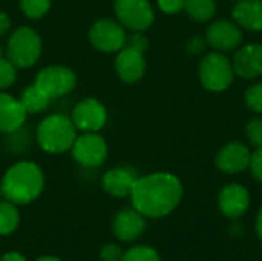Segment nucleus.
<instances>
[{
    "label": "nucleus",
    "mask_w": 262,
    "mask_h": 261,
    "mask_svg": "<svg viewBox=\"0 0 262 261\" xmlns=\"http://www.w3.org/2000/svg\"><path fill=\"white\" fill-rule=\"evenodd\" d=\"M181 182L169 172H157L137 178L130 198L134 208L144 217L161 218L169 215L181 202Z\"/></svg>",
    "instance_id": "obj_1"
},
{
    "label": "nucleus",
    "mask_w": 262,
    "mask_h": 261,
    "mask_svg": "<svg viewBox=\"0 0 262 261\" xmlns=\"http://www.w3.org/2000/svg\"><path fill=\"white\" fill-rule=\"evenodd\" d=\"M43 172L31 162H20L8 169L2 180V194L15 205H26L35 200L43 189Z\"/></svg>",
    "instance_id": "obj_2"
},
{
    "label": "nucleus",
    "mask_w": 262,
    "mask_h": 261,
    "mask_svg": "<svg viewBox=\"0 0 262 261\" xmlns=\"http://www.w3.org/2000/svg\"><path fill=\"white\" fill-rule=\"evenodd\" d=\"M37 138L40 146L51 154H60L72 148L77 135L75 125L71 118L61 114H54L46 117L38 129Z\"/></svg>",
    "instance_id": "obj_3"
},
{
    "label": "nucleus",
    "mask_w": 262,
    "mask_h": 261,
    "mask_svg": "<svg viewBox=\"0 0 262 261\" xmlns=\"http://www.w3.org/2000/svg\"><path fill=\"white\" fill-rule=\"evenodd\" d=\"M235 69L229 57L220 51L209 52L198 66V78L203 88L210 92H223L230 88L235 78Z\"/></svg>",
    "instance_id": "obj_4"
},
{
    "label": "nucleus",
    "mask_w": 262,
    "mask_h": 261,
    "mask_svg": "<svg viewBox=\"0 0 262 261\" xmlns=\"http://www.w3.org/2000/svg\"><path fill=\"white\" fill-rule=\"evenodd\" d=\"M41 54V42L38 34L28 28L21 26L15 29L8 42L6 55L15 65V68L32 66Z\"/></svg>",
    "instance_id": "obj_5"
},
{
    "label": "nucleus",
    "mask_w": 262,
    "mask_h": 261,
    "mask_svg": "<svg viewBox=\"0 0 262 261\" xmlns=\"http://www.w3.org/2000/svg\"><path fill=\"white\" fill-rule=\"evenodd\" d=\"M115 14L123 26L138 32L154 23V9L149 0H117Z\"/></svg>",
    "instance_id": "obj_6"
},
{
    "label": "nucleus",
    "mask_w": 262,
    "mask_h": 261,
    "mask_svg": "<svg viewBox=\"0 0 262 261\" xmlns=\"http://www.w3.org/2000/svg\"><path fill=\"white\" fill-rule=\"evenodd\" d=\"M35 85L49 98H57L72 91L75 86V74L64 66H48L38 72Z\"/></svg>",
    "instance_id": "obj_7"
},
{
    "label": "nucleus",
    "mask_w": 262,
    "mask_h": 261,
    "mask_svg": "<svg viewBox=\"0 0 262 261\" xmlns=\"http://www.w3.org/2000/svg\"><path fill=\"white\" fill-rule=\"evenodd\" d=\"M72 155L80 165L86 168H97L101 166L107 157V145L100 135L89 132L75 138L72 145Z\"/></svg>",
    "instance_id": "obj_8"
},
{
    "label": "nucleus",
    "mask_w": 262,
    "mask_h": 261,
    "mask_svg": "<svg viewBox=\"0 0 262 261\" xmlns=\"http://www.w3.org/2000/svg\"><path fill=\"white\" fill-rule=\"evenodd\" d=\"M89 38L97 49L103 52H115L126 45L127 37L120 23L112 20H98L91 28Z\"/></svg>",
    "instance_id": "obj_9"
},
{
    "label": "nucleus",
    "mask_w": 262,
    "mask_h": 261,
    "mask_svg": "<svg viewBox=\"0 0 262 261\" xmlns=\"http://www.w3.org/2000/svg\"><path fill=\"white\" fill-rule=\"evenodd\" d=\"M206 42L220 52L233 51L243 42V31L232 20H216L207 28Z\"/></svg>",
    "instance_id": "obj_10"
},
{
    "label": "nucleus",
    "mask_w": 262,
    "mask_h": 261,
    "mask_svg": "<svg viewBox=\"0 0 262 261\" xmlns=\"http://www.w3.org/2000/svg\"><path fill=\"white\" fill-rule=\"evenodd\" d=\"M250 158L252 152L244 143L230 142L218 151L215 163L224 174H239L249 169Z\"/></svg>",
    "instance_id": "obj_11"
},
{
    "label": "nucleus",
    "mask_w": 262,
    "mask_h": 261,
    "mask_svg": "<svg viewBox=\"0 0 262 261\" xmlns=\"http://www.w3.org/2000/svg\"><path fill=\"white\" fill-rule=\"evenodd\" d=\"M107 120L106 108L95 98L81 100L72 112L74 125L86 132H95L104 126Z\"/></svg>",
    "instance_id": "obj_12"
},
{
    "label": "nucleus",
    "mask_w": 262,
    "mask_h": 261,
    "mask_svg": "<svg viewBox=\"0 0 262 261\" xmlns=\"http://www.w3.org/2000/svg\"><path fill=\"white\" fill-rule=\"evenodd\" d=\"M250 205L249 191L239 183L226 185L218 195L220 211L229 218H238L246 214Z\"/></svg>",
    "instance_id": "obj_13"
},
{
    "label": "nucleus",
    "mask_w": 262,
    "mask_h": 261,
    "mask_svg": "<svg viewBox=\"0 0 262 261\" xmlns=\"http://www.w3.org/2000/svg\"><path fill=\"white\" fill-rule=\"evenodd\" d=\"M235 74L241 78H256L262 75V45L252 43L239 48L233 57Z\"/></svg>",
    "instance_id": "obj_14"
},
{
    "label": "nucleus",
    "mask_w": 262,
    "mask_h": 261,
    "mask_svg": "<svg viewBox=\"0 0 262 261\" xmlns=\"http://www.w3.org/2000/svg\"><path fill=\"white\" fill-rule=\"evenodd\" d=\"M115 69L123 82L134 83L140 80L146 71V60L143 52L130 46L121 48L115 58Z\"/></svg>",
    "instance_id": "obj_15"
},
{
    "label": "nucleus",
    "mask_w": 262,
    "mask_h": 261,
    "mask_svg": "<svg viewBox=\"0 0 262 261\" xmlns=\"http://www.w3.org/2000/svg\"><path fill=\"white\" fill-rule=\"evenodd\" d=\"M112 228L117 238L121 242H132L144 232L146 220L137 209H124L117 214Z\"/></svg>",
    "instance_id": "obj_16"
},
{
    "label": "nucleus",
    "mask_w": 262,
    "mask_h": 261,
    "mask_svg": "<svg viewBox=\"0 0 262 261\" xmlns=\"http://www.w3.org/2000/svg\"><path fill=\"white\" fill-rule=\"evenodd\" d=\"M232 15L239 28L262 31V0H236Z\"/></svg>",
    "instance_id": "obj_17"
},
{
    "label": "nucleus",
    "mask_w": 262,
    "mask_h": 261,
    "mask_svg": "<svg viewBox=\"0 0 262 261\" xmlns=\"http://www.w3.org/2000/svg\"><path fill=\"white\" fill-rule=\"evenodd\" d=\"M26 118V111L20 100L0 92V132L17 131Z\"/></svg>",
    "instance_id": "obj_18"
},
{
    "label": "nucleus",
    "mask_w": 262,
    "mask_h": 261,
    "mask_svg": "<svg viewBox=\"0 0 262 261\" xmlns=\"http://www.w3.org/2000/svg\"><path fill=\"white\" fill-rule=\"evenodd\" d=\"M137 172L130 168H117L109 171L103 177V186L106 192L114 197H127L132 192V188L137 182Z\"/></svg>",
    "instance_id": "obj_19"
},
{
    "label": "nucleus",
    "mask_w": 262,
    "mask_h": 261,
    "mask_svg": "<svg viewBox=\"0 0 262 261\" xmlns=\"http://www.w3.org/2000/svg\"><path fill=\"white\" fill-rule=\"evenodd\" d=\"M49 97L34 83L31 86H28L23 94H21V98H20V103L21 106L25 108L26 114H35V112H40L43 109H46L48 103H49Z\"/></svg>",
    "instance_id": "obj_20"
},
{
    "label": "nucleus",
    "mask_w": 262,
    "mask_h": 261,
    "mask_svg": "<svg viewBox=\"0 0 262 261\" xmlns=\"http://www.w3.org/2000/svg\"><path fill=\"white\" fill-rule=\"evenodd\" d=\"M183 9L187 15L196 22H207L216 12V2L215 0H184Z\"/></svg>",
    "instance_id": "obj_21"
},
{
    "label": "nucleus",
    "mask_w": 262,
    "mask_h": 261,
    "mask_svg": "<svg viewBox=\"0 0 262 261\" xmlns=\"http://www.w3.org/2000/svg\"><path fill=\"white\" fill-rule=\"evenodd\" d=\"M18 226V212L11 202H0V235L12 234Z\"/></svg>",
    "instance_id": "obj_22"
},
{
    "label": "nucleus",
    "mask_w": 262,
    "mask_h": 261,
    "mask_svg": "<svg viewBox=\"0 0 262 261\" xmlns=\"http://www.w3.org/2000/svg\"><path fill=\"white\" fill-rule=\"evenodd\" d=\"M51 6V0H20V8L29 18L43 17Z\"/></svg>",
    "instance_id": "obj_23"
},
{
    "label": "nucleus",
    "mask_w": 262,
    "mask_h": 261,
    "mask_svg": "<svg viewBox=\"0 0 262 261\" xmlns=\"http://www.w3.org/2000/svg\"><path fill=\"white\" fill-rule=\"evenodd\" d=\"M121 261H160V257L149 246H135L123 255Z\"/></svg>",
    "instance_id": "obj_24"
},
{
    "label": "nucleus",
    "mask_w": 262,
    "mask_h": 261,
    "mask_svg": "<svg viewBox=\"0 0 262 261\" xmlns=\"http://www.w3.org/2000/svg\"><path fill=\"white\" fill-rule=\"evenodd\" d=\"M246 105L256 114H262V82L252 85L244 95Z\"/></svg>",
    "instance_id": "obj_25"
},
{
    "label": "nucleus",
    "mask_w": 262,
    "mask_h": 261,
    "mask_svg": "<svg viewBox=\"0 0 262 261\" xmlns=\"http://www.w3.org/2000/svg\"><path fill=\"white\" fill-rule=\"evenodd\" d=\"M246 135L250 145L262 148V118H252L246 126Z\"/></svg>",
    "instance_id": "obj_26"
},
{
    "label": "nucleus",
    "mask_w": 262,
    "mask_h": 261,
    "mask_svg": "<svg viewBox=\"0 0 262 261\" xmlns=\"http://www.w3.org/2000/svg\"><path fill=\"white\" fill-rule=\"evenodd\" d=\"M15 82V65L9 58L0 57V88H8Z\"/></svg>",
    "instance_id": "obj_27"
},
{
    "label": "nucleus",
    "mask_w": 262,
    "mask_h": 261,
    "mask_svg": "<svg viewBox=\"0 0 262 261\" xmlns=\"http://www.w3.org/2000/svg\"><path fill=\"white\" fill-rule=\"evenodd\" d=\"M249 169L252 175L262 183V148H256V151L252 154Z\"/></svg>",
    "instance_id": "obj_28"
},
{
    "label": "nucleus",
    "mask_w": 262,
    "mask_h": 261,
    "mask_svg": "<svg viewBox=\"0 0 262 261\" xmlns=\"http://www.w3.org/2000/svg\"><path fill=\"white\" fill-rule=\"evenodd\" d=\"M101 260L103 261H121L123 260V251L120 246L117 245H106L103 249H101Z\"/></svg>",
    "instance_id": "obj_29"
},
{
    "label": "nucleus",
    "mask_w": 262,
    "mask_h": 261,
    "mask_svg": "<svg viewBox=\"0 0 262 261\" xmlns=\"http://www.w3.org/2000/svg\"><path fill=\"white\" fill-rule=\"evenodd\" d=\"M126 43H127V46H130V48H134V49H137V51H140V52H143V54H144V51L149 48L147 38H146L143 34H140L138 31H135L134 35H130L129 38H126Z\"/></svg>",
    "instance_id": "obj_30"
},
{
    "label": "nucleus",
    "mask_w": 262,
    "mask_h": 261,
    "mask_svg": "<svg viewBox=\"0 0 262 261\" xmlns=\"http://www.w3.org/2000/svg\"><path fill=\"white\" fill-rule=\"evenodd\" d=\"M158 6L166 14H177L183 9L184 0H158Z\"/></svg>",
    "instance_id": "obj_31"
},
{
    "label": "nucleus",
    "mask_w": 262,
    "mask_h": 261,
    "mask_svg": "<svg viewBox=\"0 0 262 261\" xmlns=\"http://www.w3.org/2000/svg\"><path fill=\"white\" fill-rule=\"evenodd\" d=\"M187 48H189V52L196 54V52H200V51L204 49V42L201 40V37H193V38H190Z\"/></svg>",
    "instance_id": "obj_32"
},
{
    "label": "nucleus",
    "mask_w": 262,
    "mask_h": 261,
    "mask_svg": "<svg viewBox=\"0 0 262 261\" xmlns=\"http://www.w3.org/2000/svg\"><path fill=\"white\" fill-rule=\"evenodd\" d=\"M9 17L5 14V12H0V35H3L8 29H9Z\"/></svg>",
    "instance_id": "obj_33"
},
{
    "label": "nucleus",
    "mask_w": 262,
    "mask_h": 261,
    "mask_svg": "<svg viewBox=\"0 0 262 261\" xmlns=\"http://www.w3.org/2000/svg\"><path fill=\"white\" fill-rule=\"evenodd\" d=\"M0 261H26L20 254H17V252H9V254H6L3 258Z\"/></svg>",
    "instance_id": "obj_34"
},
{
    "label": "nucleus",
    "mask_w": 262,
    "mask_h": 261,
    "mask_svg": "<svg viewBox=\"0 0 262 261\" xmlns=\"http://www.w3.org/2000/svg\"><path fill=\"white\" fill-rule=\"evenodd\" d=\"M256 231H258L259 238L262 240V208L261 211H259V214H258V218H256Z\"/></svg>",
    "instance_id": "obj_35"
},
{
    "label": "nucleus",
    "mask_w": 262,
    "mask_h": 261,
    "mask_svg": "<svg viewBox=\"0 0 262 261\" xmlns=\"http://www.w3.org/2000/svg\"><path fill=\"white\" fill-rule=\"evenodd\" d=\"M37 261H61V260H58V258H55V257H43V258H38Z\"/></svg>",
    "instance_id": "obj_36"
},
{
    "label": "nucleus",
    "mask_w": 262,
    "mask_h": 261,
    "mask_svg": "<svg viewBox=\"0 0 262 261\" xmlns=\"http://www.w3.org/2000/svg\"><path fill=\"white\" fill-rule=\"evenodd\" d=\"M0 195H2V186H0Z\"/></svg>",
    "instance_id": "obj_37"
},
{
    "label": "nucleus",
    "mask_w": 262,
    "mask_h": 261,
    "mask_svg": "<svg viewBox=\"0 0 262 261\" xmlns=\"http://www.w3.org/2000/svg\"><path fill=\"white\" fill-rule=\"evenodd\" d=\"M0 57H2V49H0Z\"/></svg>",
    "instance_id": "obj_38"
}]
</instances>
